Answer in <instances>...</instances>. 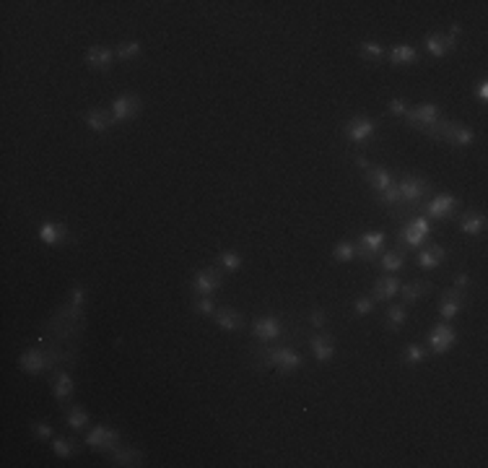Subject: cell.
I'll use <instances>...</instances> for the list:
<instances>
[{
    "label": "cell",
    "instance_id": "6da1fadb",
    "mask_svg": "<svg viewBox=\"0 0 488 468\" xmlns=\"http://www.w3.org/2000/svg\"><path fill=\"white\" fill-rule=\"evenodd\" d=\"M83 304H86V289L76 284L71 292V302L58 304V310L44 323V339L63 346H76V341L83 336V328H86Z\"/></svg>",
    "mask_w": 488,
    "mask_h": 468
},
{
    "label": "cell",
    "instance_id": "7a4b0ae2",
    "mask_svg": "<svg viewBox=\"0 0 488 468\" xmlns=\"http://www.w3.org/2000/svg\"><path fill=\"white\" fill-rule=\"evenodd\" d=\"M302 339H288L286 344H255L247 352V364L252 369H278L283 377H291L304 367L302 354L296 352V344Z\"/></svg>",
    "mask_w": 488,
    "mask_h": 468
},
{
    "label": "cell",
    "instance_id": "3957f363",
    "mask_svg": "<svg viewBox=\"0 0 488 468\" xmlns=\"http://www.w3.org/2000/svg\"><path fill=\"white\" fill-rule=\"evenodd\" d=\"M19 364H21V369L26 374L55 372L58 367L73 369L76 364H78V349H76V346L55 344V341H47L42 336L34 349H29V352L21 354Z\"/></svg>",
    "mask_w": 488,
    "mask_h": 468
},
{
    "label": "cell",
    "instance_id": "277c9868",
    "mask_svg": "<svg viewBox=\"0 0 488 468\" xmlns=\"http://www.w3.org/2000/svg\"><path fill=\"white\" fill-rule=\"evenodd\" d=\"M250 331L260 344H275L280 339H307V331L294 317L291 320H280L278 315H260L252 320Z\"/></svg>",
    "mask_w": 488,
    "mask_h": 468
},
{
    "label": "cell",
    "instance_id": "5b68a950",
    "mask_svg": "<svg viewBox=\"0 0 488 468\" xmlns=\"http://www.w3.org/2000/svg\"><path fill=\"white\" fill-rule=\"evenodd\" d=\"M397 190H400V206L392 209V219L405 221L410 216H418V206L431 193V182L418 174H405L397 180Z\"/></svg>",
    "mask_w": 488,
    "mask_h": 468
},
{
    "label": "cell",
    "instance_id": "8992f818",
    "mask_svg": "<svg viewBox=\"0 0 488 468\" xmlns=\"http://www.w3.org/2000/svg\"><path fill=\"white\" fill-rule=\"evenodd\" d=\"M434 237V224H431V219L426 216H410L402 221L400 231L395 234V242L400 250L410 252V250H418V247H424L429 239Z\"/></svg>",
    "mask_w": 488,
    "mask_h": 468
},
{
    "label": "cell",
    "instance_id": "52a82bcc",
    "mask_svg": "<svg viewBox=\"0 0 488 468\" xmlns=\"http://www.w3.org/2000/svg\"><path fill=\"white\" fill-rule=\"evenodd\" d=\"M343 138L353 146V149H356V151L361 154L366 146H369L374 138H377V123H374V120H369V117H364V115L351 117L348 123H343Z\"/></svg>",
    "mask_w": 488,
    "mask_h": 468
},
{
    "label": "cell",
    "instance_id": "ba28073f",
    "mask_svg": "<svg viewBox=\"0 0 488 468\" xmlns=\"http://www.w3.org/2000/svg\"><path fill=\"white\" fill-rule=\"evenodd\" d=\"M457 209H459V201L454 195H437V198L421 203V206H418V214L431 219V221H444V219L457 216Z\"/></svg>",
    "mask_w": 488,
    "mask_h": 468
},
{
    "label": "cell",
    "instance_id": "9c48e42d",
    "mask_svg": "<svg viewBox=\"0 0 488 468\" xmlns=\"http://www.w3.org/2000/svg\"><path fill=\"white\" fill-rule=\"evenodd\" d=\"M221 287H223V271L218 266H208L195 271L193 281H190L193 297H213Z\"/></svg>",
    "mask_w": 488,
    "mask_h": 468
},
{
    "label": "cell",
    "instance_id": "30bf717a",
    "mask_svg": "<svg viewBox=\"0 0 488 468\" xmlns=\"http://www.w3.org/2000/svg\"><path fill=\"white\" fill-rule=\"evenodd\" d=\"M426 341H429V349H431L434 357H444V354L457 344V331H454L447 320H442V323H437L434 328H431L429 336H426Z\"/></svg>",
    "mask_w": 488,
    "mask_h": 468
},
{
    "label": "cell",
    "instance_id": "8fae6325",
    "mask_svg": "<svg viewBox=\"0 0 488 468\" xmlns=\"http://www.w3.org/2000/svg\"><path fill=\"white\" fill-rule=\"evenodd\" d=\"M442 115V107L439 104H434V101H426V104H418V107H410L408 112H405V125L413 130H418V133H424L429 125H434Z\"/></svg>",
    "mask_w": 488,
    "mask_h": 468
},
{
    "label": "cell",
    "instance_id": "7c38bea8",
    "mask_svg": "<svg viewBox=\"0 0 488 468\" xmlns=\"http://www.w3.org/2000/svg\"><path fill=\"white\" fill-rule=\"evenodd\" d=\"M120 439H122V434L117 432V429H112V427H93L91 432L86 434V447L88 450H93V453H109L112 447H117L120 445Z\"/></svg>",
    "mask_w": 488,
    "mask_h": 468
},
{
    "label": "cell",
    "instance_id": "4fadbf2b",
    "mask_svg": "<svg viewBox=\"0 0 488 468\" xmlns=\"http://www.w3.org/2000/svg\"><path fill=\"white\" fill-rule=\"evenodd\" d=\"M112 117H115V125L117 123H128L133 117H138L143 112V99L138 96V94H122L112 101V107H109Z\"/></svg>",
    "mask_w": 488,
    "mask_h": 468
},
{
    "label": "cell",
    "instance_id": "5bb4252c",
    "mask_svg": "<svg viewBox=\"0 0 488 468\" xmlns=\"http://www.w3.org/2000/svg\"><path fill=\"white\" fill-rule=\"evenodd\" d=\"M382 245H385V231H364L356 239V258L364 263H377Z\"/></svg>",
    "mask_w": 488,
    "mask_h": 468
},
{
    "label": "cell",
    "instance_id": "9a60e30c",
    "mask_svg": "<svg viewBox=\"0 0 488 468\" xmlns=\"http://www.w3.org/2000/svg\"><path fill=\"white\" fill-rule=\"evenodd\" d=\"M107 455V463L109 466H125V468H133V466H143L146 461V453L143 450H138V447H130V445H117L112 447Z\"/></svg>",
    "mask_w": 488,
    "mask_h": 468
},
{
    "label": "cell",
    "instance_id": "2e32d148",
    "mask_svg": "<svg viewBox=\"0 0 488 468\" xmlns=\"http://www.w3.org/2000/svg\"><path fill=\"white\" fill-rule=\"evenodd\" d=\"M215 325L221 328V331L226 333H239L247 328V317L242 315V312L237 310V307H229V304H223V307H218L213 315Z\"/></svg>",
    "mask_w": 488,
    "mask_h": 468
},
{
    "label": "cell",
    "instance_id": "e0dca14e",
    "mask_svg": "<svg viewBox=\"0 0 488 468\" xmlns=\"http://www.w3.org/2000/svg\"><path fill=\"white\" fill-rule=\"evenodd\" d=\"M309 346H312V354L320 364H327V362L335 357V339L330 333H309L307 336Z\"/></svg>",
    "mask_w": 488,
    "mask_h": 468
},
{
    "label": "cell",
    "instance_id": "ac0fdd59",
    "mask_svg": "<svg viewBox=\"0 0 488 468\" xmlns=\"http://www.w3.org/2000/svg\"><path fill=\"white\" fill-rule=\"evenodd\" d=\"M112 63H115V50L112 47H104V44H93L86 50V65L91 71L99 73H109L112 71Z\"/></svg>",
    "mask_w": 488,
    "mask_h": 468
},
{
    "label": "cell",
    "instance_id": "d6986e66",
    "mask_svg": "<svg viewBox=\"0 0 488 468\" xmlns=\"http://www.w3.org/2000/svg\"><path fill=\"white\" fill-rule=\"evenodd\" d=\"M364 174H366V182H369V187H372L374 193L380 195V193H385L390 185H395V172H390L387 166H380V164H369L364 169Z\"/></svg>",
    "mask_w": 488,
    "mask_h": 468
},
{
    "label": "cell",
    "instance_id": "ffe728a7",
    "mask_svg": "<svg viewBox=\"0 0 488 468\" xmlns=\"http://www.w3.org/2000/svg\"><path fill=\"white\" fill-rule=\"evenodd\" d=\"M52 396H55L58 406H65L73 398V380L68 367H58L52 372Z\"/></svg>",
    "mask_w": 488,
    "mask_h": 468
},
{
    "label": "cell",
    "instance_id": "44dd1931",
    "mask_svg": "<svg viewBox=\"0 0 488 468\" xmlns=\"http://www.w3.org/2000/svg\"><path fill=\"white\" fill-rule=\"evenodd\" d=\"M39 239H42L44 245H65V242H73V234L68 231L65 224H55V221H44L39 229H36Z\"/></svg>",
    "mask_w": 488,
    "mask_h": 468
},
{
    "label": "cell",
    "instance_id": "7402d4cb",
    "mask_svg": "<svg viewBox=\"0 0 488 468\" xmlns=\"http://www.w3.org/2000/svg\"><path fill=\"white\" fill-rule=\"evenodd\" d=\"M402 281L397 279V276H380V279L372 284V299L374 302H390L392 297H397V292H400Z\"/></svg>",
    "mask_w": 488,
    "mask_h": 468
},
{
    "label": "cell",
    "instance_id": "603a6c76",
    "mask_svg": "<svg viewBox=\"0 0 488 468\" xmlns=\"http://www.w3.org/2000/svg\"><path fill=\"white\" fill-rule=\"evenodd\" d=\"M424 47L431 58H444L447 52L457 50V39L449 34H439V31H434V34H429L424 39Z\"/></svg>",
    "mask_w": 488,
    "mask_h": 468
},
{
    "label": "cell",
    "instance_id": "cb8c5ba5",
    "mask_svg": "<svg viewBox=\"0 0 488 468\" xmlns=\"http://www.w3.org/2000/svg\"><path fill=\"white\" fill-rule=\"evenodd\" d=\"M431 292H434V284H431V281L413 279V281H408V284H402L397 294L402 297V304H416V302H421L426 294H431Z\"/></svg>",
    "mask_w": 488,
    "mask_h": 468
},
{
    "label": "cell",
    "instance_id": "d4e9b609",
    "mask_svg": "<svg viewBox=\"0 0 488 468\" xmlns=\"http://www.w3.org/2000/svg\"><path fill=\"white\" fill-rule=\"evenodd\" d=\"M444 258H447V247L439 245V242H431V245H426L424 250L416 255V263H418V268H424V271H434V268H439L444 263Z\"/></svg>",
    "mask_w": 488,
    "mask_h": 468
},
{
    "label": "cell",
    "instance_id": "484cf974",
    "mask_svg": "<svg viewBox=\"0 0 488 468\" xmlns=\"http://www.w3.org/2000/svg\"><path fill=\"white\" fill-rule=\"evenodd\" d=\"M457 224L462 234H467V237H483V231H486V216H483L481 211L457 214Z\"/></svg>",
    "mask_w": 488,
    "mask_h": 468
},
{
    "label": "cell",
    "instance_id": "4316f807",
    "mask_svg": "<svg viewBox=\"0 0 488 468\" xmlns=\"http://www.w3.org/2000/svg\"><path fill=\"white\" fill-rule=\"evenodd\" d=\"M405 320H408V304L390 302V307L385 310V328H387L390 333H400Z\"/></svg>",
    "mask_w": 488,
    "mask_h": 468
},
{
    "label": "cell",
    "instance_id": "83f0119b",
    "mask_svg": "<svg viewBox=\"0 0 488 468\" xmlns=\"http://www.w3.org/2000/svg\"><path fill=\"white\" fill-rule=\"evenodd\" d=\"M86 125L93 130V133H109L112 125H115V117L109 109H101V107H91L86 112Z\"/></svg>",
    "mask_w": 488,
    "mask_h": 468
},
{
    "label": "cell",
    "instance_id": "f1b7e54d",
    "mask_svg": "<svg viewBox=\"0 0 488 468\" xmlns=\"http://www.w3.org/2000/svg\"><path fill=\"white\" fill-rule=\"evenodd\" d=\"M405 258H408V252L400 250V247H392V250H385L380 252V268L382 271H387V274H397V271H402L405 268Z\"/></svg>",
    "mask_w": 488,
    "mask_h": 468
},
{
    "label": "cell",
    "instance_id": "f546056e",
    "mask_svg": "<svg viewBox=\"0 0 488 468\" xmlns=\"http://www.w3.org/2000/svg\"><path fill=\"white\" fill-rule=\"evenodd\" d=\"M475 130L470 128V125H462V123H454L452 133H449V138H447V144L454 146V149H467V146L475 144Z\"/></svg>",
    "mask_w": 488,
    "mask_h": 468
},
{
    "label": "cell",
    "instance_id": "4dcf8cb0",
    "mask_svg": "<svg viewBox=\"0 0 488 468\" xmlns=\"http://www.w3.org/2000/svg\"><path fill=\"white\" fill-rule=\"evenodd\" d=\"M223 271V274H237L239 268H242V255L237 250H221L215 255V263Z\"/></svg>",
    "mask_w": 488,
    "mask_h": 468
},
{
    "label": "cell",
    "instance_id": "1f68e13d",
    "mask_svg": "<svg viewBox=\"0 0 488 468\" xmlns=\"http://www.w3.org/2000/svg\"><path fill=\"white\" fill-rule=\"evenodd\" d=\"M65 422H68L73 432H81V429H86L91 419H88V411L83 406H68L65 409Z\"/></svg>",
    "mask_w": 488,
    "mask_h": 468
},
{
    "label": "cell",
    "instance_id": "d6a6232c",
    "mask_svg": "<svg viewBox=\"0 0 488 468\" xmlns=\"http://www.w3.org/2000/svg\"><path fill=\"white\" fill-rule=\"evenodd\" d=\"M426 359H429V349L421 344H408L400 354V362L405 367H416V364H421Z\"/></svg>",
    "mask_w": 488,
    "mask_h": 468
},
{
    "label": "cell",
    "instance_id": "836d02e7",
    "mask_svg": "<svg viewBox=\"0 0 488 468\" xmlns=\"http://www.w3.org/2000/svg\"><path fill=\"white\" fill-rule=\"evenodd\" d=\"M390 63L392 65H410V63H418V52L413 44H395L392 50H390Z\"/></svg>",
    "mask_w": 488,
    "mask_h": 468
},
{
    "label": "cell",
    "instance_id": "e575fe53",
    "mask_svg": "<svg viewBox=\"0 0 488 468\" xmlns=\"http://www.w3.org/2000/svg\"><path fill=\"white\" fill-rule=\"evenodd\" d=\"M50 445L58 458H76V455L81 453L78 442H76V439H68V437H52Z\"/></svg>",
    "mask_w": 488,
    "mask_h": 468
},
{
    "label": "cell",
    "instance_id": "d590c367",
    "mask_svg": "<svg viewBox=\"0 0 488 468\" xmlns=\"http://www.w3.org/2000/svg\"><path fill=\"white\" fill-rule=\"evenodd\" d=\"M359 55L364 60H369V63H382L385 55H387V50H385L380 42H369V39H366V42L359 44Z\"/></svg>",
    "mask_w": 488,
    "mask_h": 468
},
{
    "label": "cell",
    "instance_id": "8d00e7d4",
    "mask_svg": "<svg viewBox=\"0 0 488 468\" xmlns=\"http://www.w3.org/2000/svg\"><path fill=\"white\" fill-rule=\"evenodd\" d=\"M143 55V44L141 42H120L115 50V58L122 60V63H130V60H136Z\"/></svg>",
    "mask_w": 488,
    "mask_h": 468
},
{
    "label": "cell",
    "instance_id": "74e56055",
    "mask_svg": "<svg viewBox=\"0 0 488 468\" xmlns=\"http://www.w3.org/2000/svg\"><path fill=\"white\" fill-rule=\"evenodd\" d=\"M467 302H459V299H449V297H442V304H439V315L444 317L447 323L449 320H454V317L462 312V307H465Z\"/></svg>",
    "mask_w": 488,
    "mask_h": 468
},
{
    "label": "cell",
    "instance_id": "f35d334b",
    "mask_svg": "<svg viewBox=\"0 0 488 468\" xmlns=\"http://www.w3.org/2000/svg\"><path fill=\"white\" fill-rule=\"evenodd\" d=\"M332 258H335L337 263H351V260H356V242H348V239L337 242V245L332 247Z\"/></svg>",
    "mask_w": 488,
    "mask_h": 468
},
{
    "label": "cell",
    "instance_id": "ab89813d",
    "mask_svg": "<svg viewBox=\"0 0 488 468\" xmlns=\"http://www.w3.org/2000/svg\"><path fill=\"white\" fill-rule=\"evenodd\" d=\"M193 310H195V315H200V317H213L218 307H215V302L210 297H193Z\"/></svg>",
    "mask_w": 488,
    "mask_h": 468
},
{
    "label": "cell",
    "instance_id": "60d3db41",
    "mask_svg": "<svg viewBox=\"0 0 488 468\" xmlns=\"http://www.w3.org/2000/svg\"><path fill=\"white\" fill-rule=\"evenodd\" d=\"M327 323H330V315H327V310H322V307H315V310L307 312V325H312L315 331L327 328Z\"/></svg>",
    "mask_w": 488,
    "mask_h": 468
},
{
    "label": "cell",
    "instance_id": "b9f144b4",
    "mask_svg": "<svg viewBox=\"0 0 488 468\" xmlns=\"http://www.w3.org/2000/svg\"><path fill=\"white\" fill-rule=\"evenodd\" d=\"M377 201H380L382 206H387V209H395V206H400V190H397V182H395V185H390L385 193L377 195Z\"/></svg>",
    "mask_w": 488,
    "mask_h": 468
},
{
    "label": "cell",
    "instance_id": "7bdbcfd3",
    "mask_svg": "<svg viewBox=\"0 0 488 468\" xmlns=\"http://www.w3.org/2000/svg\"><path fill=\"white\" fill-rule=\"evenodd\" d=\"M31 434H34L39 442H50L55 437V429H52L47 422H31Z\"/></svg>",
    "mask_w": 488,
    "mask_h": 468
},
{
    "label": "cell",
    "instance_id": "ee69618b",
    "mask_svg": "<svg viewBox=\"0 0 488 468\" xmlns=\"http://www.w3.org/2000/svg\"><path fill=\"white\" fill-rule=\"evenodd\" d=\"M372 312H374V299H372V297H359V299L353 302V315H356V317L372 315Z\"/></svg>",
    "mask_w": 488,
    "mask_h": 468
},
{
    "label": "cell",
    "instance_id": "f6af8a7d",
    "mask_svg": "<svg viewBox=\"0 0 488 468\" xmlns=\"http://www.w3.org/2000/svg\"><path fill=\"white\" fill-rule=\"evenodd\" d=\"M470 287H473V279H470V274H465V271L454 274L452 289H457V292H462V294H470Z\"/></svg>",
    "mask_w": 488,
    "mask_h": 468
},
{
    "label": "cell",
    "instance_id": "bcb514c9",
    "mask_svg": "<svg viewBox=\"0 0 488 468\" xmlns=\"http://www.w3.org/2000/svg\"><path fill=\"white\" fill-rule=\"evenodd\" d=\"M387 109H390V115L405 117V112L410 109V104H408V99H402V96H395V99H390Z\"/></svg>",
    "mask_w": 488,
    "mask_h": 468
},
{
    "label": "cell",
    "instance_id": "7dc6e473",
    "mask_svg": "<svg viewBox=\"0 0 488 468\" xmlns=\"http://www.w3.org/2000/svg\"><path fill=\"white\" fill-rule=\"evenodd\" d=\"M475 96H478V99H481L483 104L488 101V81H486V79H481L478 84H475Z\"/></svg>",
    "mask_w": 488,
    "mask_h": 468
},
{
    "label": "cell",
    "instance_id": "c3c4849f",
    "mask_svg": "<svg viewBox=\"0 0 488 468\" xmlns=\"http://www.w3.org/2000/svg\"><path fill=\"white\" fill-rule=\"evenodd\" d=\"M442 297H449V299H459V302H467V294H462V292H457V289H444L442 292Z\"/></svg>",
    "mask_w": 488,
    "mask_h": 468
}]
</instances>
